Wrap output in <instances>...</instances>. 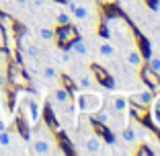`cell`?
<instances>
[{"label":"cell","instance_id":"6da1fadb","mask_svg":"<svg viewBox=\"0 0 160 156\" xmlns=\"http://www.w3.org/2000/svg\"><path fill=\"white\" fill-rule=\"evenodd\" d=\"M74 101H76V109L82 115L97 113L99 109H103V97L99 93H92V90H82V93L74 95Z\"/></svg>","mask_w":160,"mask_h":156},{"label":"cell","instance_id":"7a4b0ae2","mask_svg":"<svg viewBox=\"0 0 160 156\" xmlns=\"http://www.w3.org/2000/svg\"><path fill=\"white\" fill-rule=\"evenodd\" d=\"M88 70H90L92 80L97 82V84H101L103 88H107V90H115V88H117L115 78L111 76V72H107V68H105V66H101V64H97V62H90Z\"/></svg>","mask_w":160,"mask_h":156},{"label":"cell","instance_id":"3957f363","mask_svg":"<svg viewBox=\"0 0 160 156\" xmlns=\"http://www.w3.org/2000/svg\"><path fill=\"white\" fill-rule=\"evenodd\" d=\"M78 37H80L78 27H74L72 23H68V25H60V27L56 29V37H53V41L58 43V48H60V49H68V48H70V43L76 41Z\"/></svg>","mask_w":160,"mask_h":156},{"label":"cell","instance_id":"277c9868","mask_svg":"<svg viewBox=\"0 0 160 156\" xmlns=\"http://www.w3.org/2000/svg\"><path fill=\"white\" fill-rule=\"evenodd\" d=\"M140 80L146 84V88H150L152 93H160V72H154L148 64L140 66Z\"/></svg>","mask_w":160,"mask_h":156},{"label":"cell","instance_id":"5b68a950","mask_svg":"<svg viewBox=\"0 0 160 156\" xmlns=\"http://www.w3.org/2000/svg\"><path fill=\"white\" fill-rule=\"evenodd\" d=\"M127 113L140 123H146V125L150 123V107H144V105L138 103H127Z\"/></svg>","mask_w":160,"mask_h":156},{"label":"cell","instance_id":"8992f818","mask_svg":"<svg viewBox=\"0 0 160 156\" xmlns=\"http://www.w3.org/2000/svg\"><path fill=\"white\" fill-rule=\"evenodd\" d=\"M127 101L129 103H138V105H144V107H150L152 101H154V93L150 88H142V90H133L127 95Z\"/></svg>","mask_w":160,"mask_h":156},{"label":"cell","instance_id":"52a82bcc","mask_svg":"<svg viewBox=\"0 0 160 156\" xmlns=\"http://www.w3.org/2000/svg\"><path fill=\"white\" fill-rule=\"evenodd\" d=\"M88 123H90V128L94 129V136H99L101 140H107L109 144H113V142H115L113 132H111V128H109L107 123H101V121H97L94 117H90V119H88Z\"/></svg>","mask_w":160,"mask_h":156},{"label":"cell","instance_id":"ba28073f","mask_svg":"<svg viewBox=\"0 0 160 156\" xmlns=\"http://www.w3.org/2000/svg\"><path fill=\"white\" fill-rule=\"evenodd\" d=\"M53 144L47 140V138H35L31 140V152L33 154H39V156H45V154H52L53 152Z\"/></svg>","mask_w":160,"mask_h":156},{"label":"cell","instance_id":"9c48e42d","mask_svg":"<svg viewBox=\"0 0 160 156\" xmlns=\"http://www.w3.org/2000/svg\"><path fill=\"white\" fill-rule=\"evenodd\" d=\"M25 113H27L29 125L33 128V125H37V123H39V119H41V105H39L35 99H31L27 103V107H25Z\"/></svg>","mask_w":160,"mask_h":156},{"label":"cell","instance_id":"30bf717a","mask_svg":"<svg viewBox=\"0 0 160 156\" xmlns=\"http://www.w3.org/2000/svg\"><path fill=\"white\" fill-rule=\"evenodd\" d=\"M132 35H133V39H136V45H138V52L142 53V58H144V62L148 60V58L152 56V49H150V43H148V39L144 37L142 33H136V29L132 31Z\"/></svg>","mask_w":160,"mask_h":156},{"label":"cell","instance_id":"8fae6325","mask_svg":"<svg viewBox=\"0 0 160 156\" xmlns=\"http://www.w3.org/2000/svg\"><path fill=\"white\" fill-rule=\"evenodd\" d=\"M127 95H113V101H111V107H113V113H117V115H123L125 117L127 115Z\"/></svg>","mask_w":160,"mask_h":156},{"label":"cell","instance_id":"7c38bea8","mask_svg":"<svg viewBox=\"0 0 160 156\" xmlns=\"http://www.w3.org/2000/svg\"><path fill=\"white\" fill-rule=\"evenodd\" d=\"M53 101H56L58 105H62V107H66L70 101H74V95H72L66 86H58L56 93H53Z\"/></svg>","mask_w":160,"mask_h":156},{"label":"cell","instance_id":"4fadbf2b","mask_svg":"<svg viewBox=\"0 0 160 156\" xmlns=\"http://www.w3.org/2000/svg\"><path fill=\"white\" fill-rule=\"evenodd\" d=\"M84 150H86V154H101V152H103V140H101L99 136H90V138H86Z\"/></svg>","mask_w":160,"mask_h":156},{"label":"cell","instance_id":"5bb4252c","mask_svg":"<svg viewBox=\"0 0 160 156\" xmlns=\"http://www.w3.org/2000/svg\"><path fill=\"white\" fill-rule=\"evenodd\" d=\"M125 58H127V64H132L133 68H140L142 64H144V58H142V53L138 52L136 48H127Z\"/></svg>","mask_w":160,"mask_h":156},{"label":"cell","instance_id":"9a60e30c","mask_svg":"<svg viewBox=\"0 0 160 156\" xmlns=\"http://www.w3.org/2000/svg\"><path fill=\"white\" fill-rule=\"evenodd\" d=\"M68 49H70L72 53H76V56H80V58H86V56H88V49H86V43L82 41L80 37L76 39V41H72V43H70V48H68Z\"/></svg>","mask_w":160,"mask_h":156},{"label":"cell","instance_id":"2e32d148","mask_svg":"<svg viewBox=\"0 0 160 156\" xmlns=\"http://www.w3.org/2000/svg\"><path fill=\"white\" fill-rule=\"evenodd\" d=\"M41 78H43V80H47V82H52V80H58L60 74H58V70L52 66V64H47V66L41 68Z\"/></svg>","mask_w":160,"mask_h":156},{"label":"cell","instance_id":"e0dca14e","mask_svg":"<svg viewBox=\"0 0 160 156\" xmlns=\"http://www.w3.org/2000/svg\"><path fill=\"white\" fill-rule=\"evenodd\" d=\"M25 56L29 58V60H41V49H39V45H35V43H29L27 48H25Z\"/></svg>","mask_w":160,"mask_h":156},{"label":"cell","instance_id":"ac0fdd59","mask_svg":"<svg viewBox=\"0 0 160 156\" xmlns=\"http://www.w3.org/2000/svg\"><path fill=\"white\" fill-rule=\"evenodd\" d=\"M99 53H101L103 58H113V56H115V45H113L111 41H103V43L99 45Z\"/></svg>","mask_w":160,"mask_h":156},{"label":"cell","instance_id":"d6986e66","mask_svg":"<svg viewBox=\"0 0 160 156\" xmlns=\"http://www.w3.org/2000/svg\"><path fill=\"white\" fill-rule=\"evenodd\" d=\"M138 138H136V129L129 125V123H125V128H123V142L127 144H133Z\"/></svg>","mask_w":160,"mask_h":156},{"label":"cell","instance_id":"ffe728a7","mask_svg":"<svg viewBox=\"0 0 160 156\" xmlns=\"http://www.w3.org/2000/svg\"><path fill=\"white\" fill-rule=\"evenodd\" d=\"M68 23H72V14L68 10H60L56 14V25L60 27V25H68Z\"/></svg>","mask_w":160,"mask_h":156},{"label":"cell","instance_id":"44dd1931","mask_svg":"<svg viewBox=\"0 0 160 156\" xmlns=\"http://www.w3.org/2000/svg\"><path fill=\"white\" fill-rule=\"evenodd\" d=\"M60 78H62V82H64V86H66V88L70 90L72 95H76V90H78V84H76V82L72 80L70 76H66V74H60Z\"/></svg>","mask_w":160,"mask_h":156},{"label":"cell","instance_id":"7402d4cb","mask_svg":"<svg viewBox=\"0 0 160 156\" xmlns=\"http://www.w3.org/2000/svg\"><path fill=\"white\" fill-rule=\"evenodd\" d=\"M39 37L43 39V41H53V37H56V31L49 27H41L39 29Z\"/></svg>","mask_w":160,"mask_h":156},{"label":"cell","instance_id":"603a6c76","mask_svg":"<svg viewBox=\"0 0 160 156\" xmlns=\"http://www.w3.org/2000/svg\"><path fill=\"white\" fill-rule=\"evenodd\" d=\"M10 144H12V136H10L6 129H2V132H0V146H2V148H8Z\"/></svg>","mask_w":160,"mask_h":156},{"label":"cell","instance_id":"cb8c5ba5","mask_svg":"<svg viewBox=\"0 0 160 156\" xmlns=\"http://www.w3.org/2000/svg\"><path fill=\"white\" fill-rule=\"evenodd\" d=\"M90 84H92V78H90V76H80L78 78V88L90 90Z\"/></svg>","mask_w":160,"mask_h":156},{"label":"cell","instance_id":"d4e9b609","mask_svg":"<svg viewBox=\"0 0 160 156\" xmlns=\"http://www.w3.org/2000/svg\"><path fill=\"white\" fill-rule=\"evenodd\" d=\"M158 113H160V93H156L154 101L150 105V115H158Z\"/></svg>","mask_w":160,"mask_h":156},{"label":"cell","instance_id":"484cf974","mask_svg":"<svg viewBox=\"0 0 160 156\" xmlns=\"http://www.w3.org/2000/svg\"><path fill=\"white\" fill-rule=\"evenodd\" d=\"M94 119H97V121H101V123H107V125L111 123V115H109L107 111H101V109L97 111V115H94Z\"/></svg>","mask_w":160,"mask_h":156},{"label":"cell","instance_id":"4316f807","mask_svg":"<svg viewBox=\"0 0 160 156\" xmlns=\"http://www.w3.org/2000/svg\"><path fill=\"white\" fill-rule=\"evenodd\" d=\"M97 4H99L103 10H111V8L117 6V0H97Z\"/></svg>","mask_w":160,"mask_h":156},{"label":"cell","instance_id":"83f0119b","mask_svg":"<svg viewBox=\"0 0 160 156\" xmlns=\"http://www.w3.org/2000/svg\"><path fill=\"white\" fill-rule=\"evenodd\" d=\"M136 154H138V156H152L154 152L148 148V144H140V146L136 148Z\"/></svg>","mask_w":160,"mask_h":156},{"label":"cell","instance_id":"f1b7e54d","mask_svg":"<svg viewBox=\"0 0 160 156\" xmlns=\"http://www.w3.org/2000/svg\"><path fill=\"white\" fill-rule=\"evenodd\" d=\"M148 60H150V64H148V66H150L154 72H160V58H152L150 56Z\"/></svg>","mask_w":160,"mask_h":156},{"label":"cell","instance_id":"f546056e","mask_svg":"<svg viewBox=\"0 0 160 156\" xmlns=\"http://www.w3.org/2000/svg\"><path fill=\"white\" fill-rule=\"evenodd\" d=\"M144 4H146L150 10H158V6H160V0H144Z\"/></svg>","mask_w":160,"mask_h":156},{"label":"cell","instance_id":"4dcf8cb0","mask_svg":"<svg viewBox=\"0 0 160 156\" xmlns=\"http://www.w3.org/2000/svg\"><path fill=\"white\" fill-rule=\"evenodd\" d=\"M150 119H152V123H154V125H158V128H160V113L158 115H150Z\"/></svg>","mask_w":160,"mask_h":156},{"label":"cell","instance_id":"1f68e13d","mask_svg":"<svg viewBox=\"0 0 160 156\" xmlns=\"http://www.w3.org/2000/svg\"><path fill=\"white\" fill-rule=\"evenodd\" d=\"M17 4H21V6H25V4H29V0H14Z\"/></svg>","mask_w":160,"mask_h":156},{"label":"cell","instance_id":"d6a6232c","mask_svg":"<svg viewBox=\"0 0 160 156\" xmlns=\"http://www.w3.org/2000/svg\"><path fill=\"white\" fill-rule=\"evenodd\" d=\"M2 129H6V125H4V121H0V132H2Z\"/></svg>","mask_w":160,"mask_h":156},{"label":"cell","instance_id":"836d02e7","mask_svg":"<svg viewBox=\"0 0 160 156\" xmlns=\"http://www.w3.org/2000/svg\"><path fill=\"white\" fill-rule=\"evenodd\" d=\"M72 2H78V0H72Z\"/></svg>","mask_w":160,"mask_h":156},{"label":"cell","instance_id":"e575fe53","mask_svg":"<svg viewBox=\"0 0 160 156\" xmlns=\"http://www.w3.org/2000/svg\"><path fill=\"white\" fill-rule=\"evenodd\" d=\"M60 2H66V0H60Z\"/></svg>","mask_w":160,"mask_h":156}]
</instances>
